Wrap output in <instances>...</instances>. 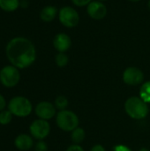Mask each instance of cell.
Segmentation results:
<instances>
[{"label":"cell","instance_id":"cell-16","mask_svg":"<svg viewBox=\"0 0 150 151\" xmlns=\"http://www.w3.org/2000/svg\"><path fill=\"white\" fill-rule=\"evenodd\" d=\"M140 97L147 104H150V81L142 84L140 90Z\"/></svg>","mask_w":150,"mask_h":151},{"label":"cell","instance_id":"cell-2","mask_svg":"<svg viewBox=\"0 0 150 151\" xmlns=\"http://www.w3.org/2000/svg\"><path fill=\"white\" fill-rule=\"evenodd\" d=\"M125 110L127 115L133 119H143L149 112L148 104L138 96L128 98L125 104Z\"/></svg>","mask_w":150,"mask_h":151},{"label":"cell","instance_id":"cell-24","mask_svg":"<svg viewBox=\"0 0 150 151\" xmlns=\"http://www.w3.org/2000/svg\"><path fill=\"white\" fill-rule=\"evenodd\" d=\"M91 151H106V150L104 149L103 146H102L100 144H96L91 149Z\"/></svg>","mask_w":150,"mask_h":151},{"label":"cell","instance_id":"cell-20","mask_svg":"<svg viewBox=\"0 0 150 151\" xmlns=\"http://www.w3.org/2000/svg\"><path fill=\"white\" fill-rule=\"evenodd\" d=\"M34 151H48V146L43 141H38L34 145Z\"/></svg>","mask_w":150,"mask_h":151},{"label":"cell","instance_id":"cell-4","mask_svg":"<svg viewBox=\"0 0 150 151\" xmlns=\"http://www.w3.org/2000/svg\"><path fill=\"white\" fill-rule=\"evenodd\" d=\"M56 122L57 127L65 132H72L79 126L78 116L68 110L59 111L56 117Z\"/></svg>","mask_w":150,"mask_h":151},{"label":"cell","instance_id":"cell-14","mask_svg":"<svg viewBox=\"0 0 150 151\" xmlns=\"http://www.w3.org/2000/svg\"><path fill=\"white\" fill-rule=\"evenodd\" d=\"M19 4V0H0V8L5 12H14Z\"/></svg>","mask_w":150,"mask_h":151},{"label":"cell","instance_id":"cell-1","mask_svg":"<svg viewBox=\"0 0 150 151\" xmlns=\"http://www.w3.org/2000/svg\"><path fill=\"white\" fill-rule=\"evenodd\" d=\"M5 53L10 63L18 69L29 67L36 59V50L33 42L25 37H14L9 41Z\"/></svg>","mask_w":150,"mask_h":151},{"label":"cell","instance_id":"cell-7","mask_svg":"<svg viewBox=\"0 0 150 151\" xmlns=\"http://www.w3.org/2000/svg\"><path fill=\"white\" fill-rule=\"evenodd\" d=\"M30 135L38 141H43L50 132V126L47 120L35 119L29 126Z\"/></svg>","mask_w":150,"mask_h":151},{"label":"cell","instance_id":"cell-8","mask_svg":"<svg viewBox=\"0 0 150 151\" xmlns=\"http://www.w3.org/2000/svg\"><path fill=\"white\" fill-rule=\"evenodd\" d=\"M144 74L142 71L137 67L131 66L125 70L123 73V81L126 84L130 86H136L142 83Z\"/></svg>","mask_w":150,"mask_h":151},{"label":"cell","instance_id":"cell-15","mask_svg":"<svg viewBox=\"0 0 150 151\" xmlns=\"http://www.w3.org/2000/svg\"><path fill=\"white\" fill-rule=\"evenodd\" d=\"M86 137V133L84 131L83 128L81 127H77L76 129H74L72 132V135H71V139L72 141L75 143V144H80L81 143Z\"/></svg>","mask_w":150,"mask_h":151},{"label":"cell","instance_id":"cell-10","mask_svg":"<svg viewBox=\"0 0 150 151\" xmlns=\"http://www.w3.org/2000/svg\"><path fill=\"white\" fill-rule=\"evenodd\" d=\"M87 12L91 19L95 20H100L104 19L107 15V7L103 2L93 0L87 6Z\"/></svg>","mask_w":150,"mask_h":151},{"label":"cell","instance_id":"cell-12","mask_svg":"<svg viewBox=\"0 0 150 151\" xmlns=\"http://www.w3.org/2000/svg\"><path fill=\"white\" fill-rule=\"evenodd\" d=\"M14 146L16 149L21 151H27L34 146V141L31 135L27 134H20L14 139Z\"/></svg>","mask_w":150,"mask_h":151},{"label":"cell","instance_id":"cell-13","mask_svg":"<svg viewBox=\"0 0 150 151\" xmlns=\"http://www.w3.org/2000/svg\"><path fill=\"white\" fill-rule=\"evenodd\" d=\"M57 15V9L52 5L45 6L40 12V18L44 22L52 21Z\"/></svg>","mask_w":150,"mask_h":151},{"label":"cell","instance_id":"cell-27","mask_svg":"<svg viewBox=\"0 0 150 151\" xmlns=\"http://www.w3.org/2000/svg\"><path fill=\"white\" fill-rule=\"evenodd\" d=\"M148 5H149V9H150V0H149V4H148Z\"/></svg>","mask_w":150,"mask_h":151},{"label":"cell","instance_id":"cell-6","mask_svg":"<svg viewBox=\"0 0 150 151\" xmlns=\"http://www.w3.org/2000/svg\"><path fill=\"white\" fill-rule=\"evenodd\" d=\"M58 19L61 24L66 27H75L80 22L78 12L71 6H64L58 12Z\"/></svg>","mask_w":150,"mask_h":151},{"label":"cell","instance_id":"cell-28","mask_svg":"<svg viewBox=\"0 0 150 151\" xmlns=\"http://www.w3.org/2000/svg\"><path fill=\"white\" fill-rule=\"evenodd\" d=\"M98 1H100V2H104V1H107V0H98Z\"/></svg>","mask_w":150,"mask_h":151},{"label":"cell","instance_id":"cell-25","mask_svg":"<svg viewBox=\"0 0 150 151\" xmlns=\"http://www.w3.org/2000/svg\"><path fill=\"white\" fill-rule=\"evenodd\" d=\"M114 150L115 151H131L130 150V149H128L127 147H126V146H124V145H118V146L115 147Z\"/></svg>","mask_w":150,"mask_h":151},{"label":"cell","instance_id":"cell-5","mask_svg":"<svg viewBox=\"0 0 150 151\" xmlns=\"http://www.w3.org/2000/svg\"><path fill=\"white\" fill-rule=\"evenodd\" d=\"M20 80L19 70L12 65H5L0 70V82L5 88L17 86Z\"/></svg>","mask_w":150,"mask_h":151},{"label":"cell","instance_id":"cell-19","mask_svg":"<svg viewBox=\"0 0 150 151\" xmlns=\"http://www.w3.org/2000/svg\"><path fill=\"white\" fill-rule=\"evenodd\" d=\"M68 61H69V58L65 52H59L58 54H57V56L55 58V62H56L57 65L59 67L65 66L68 64Z\"/></svg>","mask_w":150,"mask_h":151},{"label":"cell","instance_id":"cell-21","mask_svg":"<svg viewBox=\"0 0 150 151\" xmlns=\"http://www.w3.org/2000/svg\"><path fill=\"white\" fill-rule=\"evenodd\" d=\"M72 1L75 5H77L79 7H82V6H86V5L88 6L93 0H72Z\"/></svg>","mask_w":150,"mask_h":151},{"label":"cell","instance_id":"cell-11","mask_svg":"<svg viewBox=\"0 0 150 151\" xmlns=\"http://www.w3.org/2000/svg\"><path fill=\"white\" fill-rule=\"evenodd\" d=\"M53 46L58 52H65L72 46V40L65 33H59L53 39Z\"/></svg>","mask_w":150,"mask_h":151},{"label":"cell","instance_id":"cell-9","mask_svg":"<svg viewBox=\"0 0 150 151\" xmlns=\"http://www.w3.org/2000/svg\"><path fill=\"white\" fill-rule=\"evenodd\" d=\"M56 111L57 109L55 105L47 101L40 102L34 108V112L38 119L47 121L56 116Z\"/></svg>","mask_w":150,"mask_h":151},{"label":"cell","instance_id":"cell-3","mask_svg":"<svg viewBox=\"0 0 150 151\" xmlns=\"http://www.w3.org/2000/svg\"><path fill=\"white\" fill-rule=\"evenodd\" d=\"M7 107L12 115L18 118H26L33 111V105L29 99L22 96H17L10 99Z\"/></svg>","mask_w":150,"mask_h":151},{"label":"cell","instance_id":"cell-26","mask_svg":"<svg viewBox=\"0 0 150 151\" xmlns=\"http://www.w3.org/2000/svg\"><path fill=\"white\" fill-rule=\"evenodd\" d=\"M129 1H131V2H139L141 0H129Z\"/></svg>","mask_w":150,"mask_h":151},{"label":"cell","instance_id":"cell-22","mask_svg":"<svg viewBox=\"0 0 150 151\" xmlns=\"http://www.w3.org/2000/svg\"><path fill=\"white\" fill-rule=\"evenodd\" d=\"M65 151H84V150L79 144H73L71 145Z\"/></svg>","mask_w":150,"mask_h":151},{"label":"cell","instance_id":"cell-23","mask_svg":"<svg viewBox=\"0 0 150 151\" xmlns=\"http://www.w3.org/2000/svg\"><path fill=\"white\" fill-rule=\"evenodd\" d=\"M6 106V100L3 95L0 94V111H4Z\"/></svg>","mask_w":150,"mask_h":151},{"label":"cell","instance_id":"cell-17","mask_svg":"<svg viewBox=\"0 0 150 151\" xmlns=\"http://www.w3.org/2000/svg\"><path fill=\"white\" fill-rule=\"evenodd\" d=\"M12 113L9 110H4L0 111V125L6 126L11 123L12 119Z\"/></svg>","mask_w":150,"mask_h":151},{"label":"cell","instance_id":"cell-18","mask_svg":"<svg viewBox=\"0 0 150 151\" xmlns=\"http://www.w3.org/2000/svg\"><path fill=\"white\" fill-rule=\"evenodd\" d=\"M67 106H68V100L65 96H59L56 98V100H55L56 109H57L59 111H64V110H66Z\"/></svg>","mask_w":150,"mask_h":151}]
</instances>
